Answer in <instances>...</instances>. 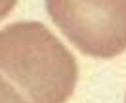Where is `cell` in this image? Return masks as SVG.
Returning a JSON list of instances; mask_svg holds the SVG:
<instances>
[{"mask_svg": "<svg viewBox=\"0 0 126 103\" xmlns=\"http://www.w3.org/2000/svg\"><path fill=\"white\" fill-rule=\"evenodd\" d=\"M87 2L88 10H75L67 1L64 7L75 16L63 13L75 19L77 28L64 31L76 45L84 52L97 57L110 58L117 55L126 48V0L93 1ZM83 9V8H82ZM86 9V8H85Z\"/></svg>", "mask_w": 126, "mask_h": 103, "instance_id": "obj_1", "label": "cell"}]
</instances>
